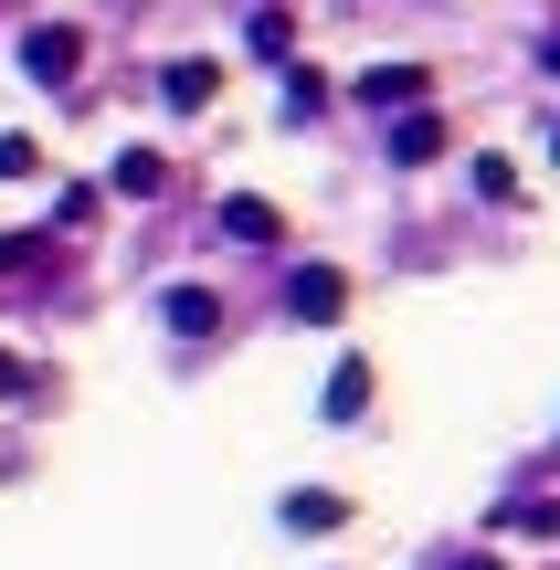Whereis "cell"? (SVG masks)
<instances>
[{"mask_svg": "<svg viewBox=\"0 0 560 570\" xmlns=\"http://www.w3.org/2000/svg\"><path fill=\"white\" fill-rule=\"evenodd\" d=\"M338 518H350V508H338L328 487H296V497H286V529H338Z\"/></svg>", "mask_w": 560, "mask_h": 570, "instance_id": "8", "label": "cell"}, {"mask_svg": "<svg viewBox=\"0 0 560 570\" xmlns=\"http://www.w3.org/2000/svg\"><path fill=\"white\" fill-rule=\"evenodd\" d=\"M32 169H42V148H32V138H0V180H32Z\"/></svg>", "mask_w": 560, "mask_h": 570, "instance_id": "13", "label": "cell"}, {"mask_svg": "<svg viewBox=\"0 0 560 570\" xmlns=\"http://www.w3.org/2000/svg\"><path fill=\"white\" fill-rule=\"evenodd\" d=\"M75 63H85V42L63 32V21H42V32H21V75H32V85H75Z\"/></svg>", "mask_w": 560, "mask_h": 570, "instance_id": "1", "label": "cell"}, {"mask_svg": "<svg viewBox=\"0 0 560 570\" xmlns=\"http://www.w3.org/2000/svg\"><path fill=\"white\" fill-rule=\"evenodd\" d=\"M465 570H498V560H465Z\"/></svg>", "mask_w": 560, "mask_h": 570, "instance_id": "17", "label": "cell"}, {"mask_svg": "<svg viewBox=\"0 0 560 570\" xmlns=\"http://www.w3.org/2000/svg\"><path fill=\"white\" fill-rule=\"evenodd\" d=\"M550 159H560V138H550Z\"/></svg>", "mask_w": 560, "mask_h": 570, "instance_id": "18", "label": "cell"}, {"mask_svg": "<svg viewBox=\"0 0 560 570\" xmlns=\"http://www.w3.org/2000/svg\"><path fill=\"white\" fill-rule=\"evenodd\" d=\"M402 96H423L413 63H371V75H360V106H402Z\"/></svg>", "mask_w": 560, "mask_h": 570, "instance_id": "6", "label": "cell"}, {"mask_svg": "<svg viewBox=\"0 0 560 570\" xmlns=\"http://www.w3.org/2000/svg\"><path fill=\"white\" fill-rule=\"evenodd\" d=\"M540 63H550V75H560V32H550V53H540Z\"/></svg>", "mask_w": 560, "mask_h": 570, "instance_id": "16", "label": "cell"}, {"mask_svg": "<svg viewBox=\"0 0 560 570\" xmlns=\"http://www.w3.org/2000/svg\"><path fill=\"white\" fill-rule=\"evenodd\" d=\"M11 265H32V244H21V233H11V244H0V275H11Z\"/></svg>", "mask_w": 560, "mask_h": 570, "instance_id": "15", "label": "cell"}, {"mask_svg": "<svg viewBox=\"0 0 560 570\" xmlns=\"http://www.w3.org/2000/svg\"><path fill=\"white\" fill-rule=\"evenodd\" d=\"M159 180H169V169L148 159V148H127V159H117V190H127V202H138V190H159Z\"/></svg>", "mask_w": 560, "mask_h": 570, "instance_id": "11", "label": "cell"}, {"mask_svg": "<svg viewBox=\"0 0 560 570\" xmlns=\"http://www.w3.org/2000/svg\"><path fill=\"white\" fill-rule=\"evenodd\" d=\"M11 391H21V360H11V348H0V402H11Z\"/></svg>", "mask_w": 560, "mask_h": 570, "instance_id": "14", "label": "cell"}, {"mask_svg": "<svg viewBox=\"0 0 560 570\" xmlns=\"http://www.w3.org/2000/svg\"><path fill=\"white\" fill-rule=\"evenodd\" d=\"M223 233H233V244H275L286 223H275V202H254V190H244V202H223Z\"/></svg>", "mask_w": 560, "mask_h": 570, "instance_id": "5", "label": "cell"}, {"mask_svg": "<svg viewBox=\"0 0 560 570\" xmlns=\"http://www.w3.org/2000/svg\"><path fill=\"white\" fill-rule=\"evenodd\" d=\"M212 85H223V75L190 53V63H169V75H159V96H169V106H212Z\"/></svg>", "mask_w": 560, "mask_h": 570, "instance_id": "7", "label": "cell"}, {"mask_svg": "<svg viewBox=\"0 0 560 570\" xmlns=\"http://www.w3.org/2000/svg\"><path fill=\"white\" fill-rule=\"evenodd\" d=\"M338 306H350V275H338V265H307V275L286 285V317H307V327H328Z\"/></svg>", "mask_w": 560, "mask_h": 570, "instance_id": "2", "label": "cell"}, {"mask_svg": "<svg viewBox=\"0 0 560 570\" xmlns=\"http://www.w3.org/2000/svg\"><path fill=\"white\" fill-rule=\"evenodd\" d=\"M423 159H444V117H402L392 127V169H423Z\"/></svg>", "mask_w": 560, "mask_h": 570, "instance_id": "4", "label": "cell"}, {"mask_svg": "<svg viewBox=\"0 0 560 570\" xmlns=\"http://www.w3.org/2000/svg\"><path fill=\"white\" fill-rule=\"evenodd\" d=\"M212 317H223V306H212V285H180V296H169V327H180V338H202Z\"/></svg>", "mask_w": 560, "mask_h": 570, "instance_id": "9", "label": "cell"}, {"mask_svg": "<svg viewBox=\"0 0 560 570\" xmlns=\"http://www.w3.org/2000/svg\"><path fill=\"white\" fill-rule=\"evenodd\" d=\"M286 42H296V21H286V11H265V21H254V53H265V63H286Z\"/></svg>", "mask_w": 560, "mask_h": 570, "instance_id": "12", "label": "cell"}, {"mask_svg": "<svg viewBox=\"0 0 560 570\" xmlns=\"http://www.w3.org/2000/svg\"><path fill=\"white\" fill-rule=\"evenodd\" d=\"M317 106H328V75H307V63H296V75H286V117H317Z\"/></svg>", "mask_w": 560, "mask_h": 570, "instance_id": "10", "label": "cell"}, {"mask_svg": "<svg viewBox=\"0 0 560 570\" xmlns=\"http://www.w3.org/2000/svg\"><path fill=\"white\" fill-rule=\"evenodd\" d=\"M371 412V360H338L328 370V423H360Z\"/></svg>", "mask_w": 560, "mask_h": 570, "instance_id": "3", "label": "cell"}]
</instances>
